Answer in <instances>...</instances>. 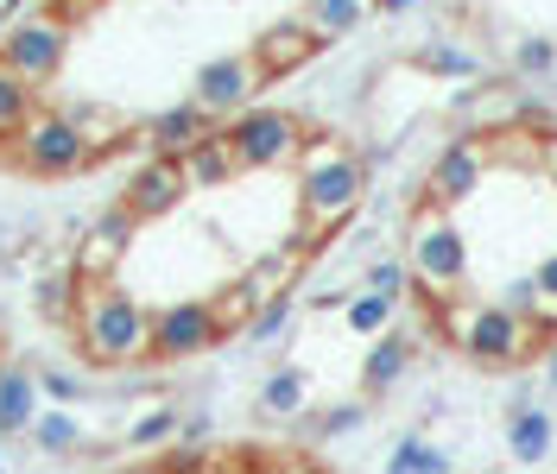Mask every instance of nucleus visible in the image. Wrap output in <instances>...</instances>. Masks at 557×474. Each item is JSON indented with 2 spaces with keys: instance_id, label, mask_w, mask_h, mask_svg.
<instances>
[{
  "instance_id": "nucleus-11",
  "label": "nucleus",
  "mask_w": 557,
  "mask_h": 474,
  "mask_svg": "<svg viewBox=\"0 0 557 474\" xmlns=\"http://www.w3.org/2000/svg\"><path fill=\"white\" fill-rule=\"evenodd\" d=\"M134 235H139V222L127 215V209L96 215V222H89V235H83V247H76V278H83V285H108V272L127 260Z\"/></svg>"
},
{
  "instance_id": "nucleus-32",
  "label": "nucleus",
  "mask_w": 557,
  "mask_h": 474,
  "mask_svg": "<svg viewBox=\"0 0 557 474\" xmlns=\"http://www.w3.org/2000/svg\"><path fill=\"white\" fill-rule=\"evenodd\" d=\"M292 316H298V304H292V291H285V298H273V304H260V310H253L247 336H253V341H278L285 329H292Z\"/></svg>"
},
{
  "instance_id": "nucleus-31",
  "label": "nucleus",
  "mask_w": 557,
  "mask_h": 474,
  "mask_svg": "<svg viewBox=\"0 0 557 474\" xmlns=\"http://www.w3.org/2000/svg\"><path fill=\"white\" fill-rule=\"evenodd\" d=\"M552 70H557V45L552 38H520V45H513V76L539 83V76H552Z\"/></svg>"
},
{
  "instance_id": "nucleus-16",
  "label": "nucleus",
  "mask_w": 557,
  "mask_h": 474,
  "mask_svg": "<svg viewBox=\"0 0 557 474\" xmlns=\"http://www.w3.org/2000/svg\"><path fill=\"white\" fill-rule=\"evenodd\" d=\"M209 114L197 102H177V108H159L152 121H146V146H152V159H184L197 139H209Z\"/></svg>"
},
{
  "instance_id": "nucleus-39",
  "label": "nucleus",
  "mask_w": 557,
  "mask_h": 474,
  "mask_svg": "<svg viewBox=\"0 0 557 474\" xmlns=\"http://www.w3.org/2000/svg\"><path fill=\"white\" fill-rule=\"evenodd\" d=\"M539 165H545V177L557 184V139H545V159H539Z\"/></svg>"
},
{
  "instance_id": "nucleus-26",
  "label": "nucleus",
  "mask_w": 557,
  "mask_h": 474,
  "mask_svg": "<svg viewBox=\"0 0 557 474\" xmlns=\"http://www.w3.org/2000/svg\"><path fill=\"white\" fill-rule=\"evenodd\" d=\"M64 114H70V127H76V134L89 139V152H108L114 139L127 134V121H121V114H108L102 102H70Z\"/></svg>"
},
{
  "instance_id": "nucleus-15",
  "label": "nucleus",
  "mask_w": 557,
  "mask_h": 474,
  "mask_svg": "<svg viewBox=\"0 0 557 474\" xmlns=\"http://www.w3.org/2000/svg\"><path fill=\"white\" fill-rule=\"evenodd\" d=\"M317 51H323V45L311 38L305 20H278V26H267V33L253 38V64H260L267 83H273V76H292L298 64H311Z\"/></svg>"
},
{
  "instance_id": "nucleus-42",
  "label": "nucleus",
  "mask_w": 557,
  "mask_h": 474,
  "mask_svg": "<svg viewBox=\"0 0 557 474\" xmlns=\"http://www.w3.org/2000/svg\"><path fill=\"white\" fill-rule=\"evenodd\" d=\"M0 38H7V13H0Z\"/></svg>"
},
{
  "instance_id": "nucleus-36",
  "label": "nucleus",
  "mask_w": 557,
  "mask_h": 474,
  "mask_svg": "<svg viewBox=\"0 0 557 474\" xmlns=\"http://www.w3.org/2000/svg\"><path fill=\"white\" fill-rule=\"evenodd\" d=\"M532 285H539V304L557 310V253H545V260L532 266Z\"/></svg>"
},
{
  "instance_id": "nucleus-12",
  "label": "nucleus",
  "mask_w": 557,
  "mask_h": 474,
  "mask_svg": "<svg viewBox=\"0 0 557 474\" xmlns=\"http://www.w3.org/2000/svg\"><path fill=\"white\" fill-rule=\"evenodd\" d=\"M184 197H190V184H184L177 159H146V165L127 177V190H121V209H127L134 222H159V215H172Z\"/></svg>"
},
{
  "instance_id": "nucleus-2",
  "label": "nucleus",
  "mask_w": 557,
  "mask_h": 474,
  "mask_svg": "<svg viewBox=\"0 0 557 474\" xmlns=\"http://www.w3.org/2000/svg\"><path fill=\"white\" fill-rule=\"evenodd\" d=\"M444 329L475 367H520L552 348L557 316H513L494 298H456V304H444Z\"/></svg>"
},
{
  "instance_id": "nucleus-37",
  "label": "nucleus",
  "mask_w": 557,
  "mask_h": 474,
  "mask_svg": "<svg viewBox=\"0 0 557 474\" xmlns=\"http://www.w3.org/2000/svg\"><path fill=\"white\" fill-rule=\"evenodd\" d=\"M260 474H323V469H317V462H298V456H292V462H273V469H260Z\"/></svg>"
},
{
  "instance_id": "nucleus-29",
  "label": "nucleus",
  "mask_w": 557,
  "mask_h": 474,
  "mask_svg": "<svg viewBox=\"0 0 557 474\" xmlns=\"http://www.w3.org/2000/svg\"><path fill=\"white\" fill-rule=\"evenodd\" d=\"M83 442V424L70 417V411H38L33 417V449L38 456H70Z\"/></svg>"
},
{
  "instance_id": "nucleus-35",
  "label": "nucleus",
  "mask_w": 557,
  "mask_h": 474,
  "mask_svg": "<svg viewBox=\"0 0 557 474\" xmlns=\"http://www.w3.org/2000/svg\"><path fill=\"white\" fill-rule=\"evenodd\" d=\"M361 417H368V406H330L317 417V437H348V431H361Z\"/></svg>"
},
{
  "instance_id": "nucleus-30",
  "label": "nucleus",
  "mask_w": 557,
  "mask_h": 474,
  "mask_svg": "<svg viewBox=\"0 0 557 474\" xmlns=\"http://www.w3.org/2000/svg\"><path fill=\"white\" fill-rule=\"evenodd\" d=\"M177 431H184L177 406H152V411H139L134 424H127V442H134V449H159V442H172Z\"/></svg>"
},
{
  "instance_id": "nucleus-18",
  "label": "nucleus",
  "mask_w": 557,
  "mask_h": 474,
  "mask_svg": "<svg viewBox=\"0 0 557 474\" xmlns=\"http://www.w3.org/2000/svg\"><path fill=\"white\" fill-rule=\"evenodd\" d=\"M412 354H418V341L406 336V329H386V336H374L368 361H361V392H368V399L393 392V386L412 373Z\"/></svg>"
},
{
  "instance_id": "nucleus-44",
  "label": "nucleus",
  "mask_w": 557,
  "mask_h": 474,
  "mask_svg": "<svg viewBox=\"0 0 557 474\" xmlns=\"http://www.w3.org/2000/svg\"><path fill=\"white\" fill-rule=\"evenodd\" d=\"M0 474H7V469H0Z\"/></svg>"
},
{
  "instance_id": "nucleus-4",
  "label": "nucleus",
  "mask_w": 557,
  "mask_h": 474,
  "mask_svg": "<svg viewBox=\"0 0 557 474\" xmlns=\"http://www.w3.org/2000/svg\"><path fill=\"white\" fill-rule=\"evenodd\" d=\"M406 272L418 278V291L444 310L462 298L469 285V235L450 222V209H412V228H406Z\"/></svg>"
},
{
  "instance_id": "nucleus-19",
  "label": "nucleus",
  "mask_w": 557,
  "mask_h": 474,
  "mask_svg": "<svg viewBox=\"0 0 557 474\" xmlns=\"http://www.w3.org/2000/svg\"><path fill=\"white\" fill-rule=\"evenodd\" d=\"M177 171H184V184H190V190H228V184L242 177L235 152H228V134L197 139V146H190V152L177 159Z\"/></svg>"
},
{
  "instance_id": "nucleus-17",
  "label": "nucleus",
  "mask_w": 557,
  "mask_h": 474,
  "mask_svg": "<svg viewBox=\"0 0 557 474\" xmlns=\"http://www.w3.org/2000/svg\"><path fill=\"white\" fill-rule=\"evenodd\" d=\"M557 442V417L545 406H532V399H513L507 411V456L520 462V469H539L545 456H552Z\"/></svg>"
},
{
  "instance_id": "nucleus-21",
  "label": "nucleus",
  "mask_w": 557,
  "mask_h": 474,
  "mask_svg": "<svg viewBox=\"0 0 557 474\" xmlns=\"http://www.w3.org/2000/svg\"><path fill=\"white\" fill-rule=\"evenodd\" d=\"M33 417H38V373L0 367V437L33 431Z\"/></svg>"
},
{
  "instance_id": "nucleus-22",
  "label": "nucleus",
  "mask_w": 557,
  "mask_h": 474,
  "mask_svg": "<svg viewBox=\"0 0 557 474\" xmlns=\"http://www.w3.org/2000/svg\"><path fill=\"white\" fill-rule=\"evenodd\" d=\"M412 70L444 76V83H482V58H475L469 45H456V38H431V45L412 58Z\"/></svg>"
},
{
  "instance_id": "nucleus-41",
  "label": "nucleus",
  "mask_w": 557,
  "mask_h": 474,
  "mask_svg": "<svg viewBox=\"0 0 557 474\" xmlns=\"http://www.w3.org/2000/svg\"><path fill=\"white\" fill-rule=\"evenodd\" d=\"M545 379H552V386H557V341H552V348H545Z\"/></svg>"
},
{
  "instance_id": "nucleus-40",
  "label": "nucleus",
  "mask_w": 557,
  "mask_h": 474,
  "mask_svg": "<svg viewBox=\"0 0 557 474\" xmlns=\"http://www.w3.org/2000/svg\"><path fill=\"white\" fill-rule=\"evenodd\" d=\"M418 0H374V13H412Z\"/></svg>"
},
{
  "instance_id": "nucleus-28",
  "label": "nucleus",
  "mask_w": 557,
  "mask_h": 474,
  "mask_svg": "<svg viewBox=\"0 0 557 474\" xmlns=\"http://www.w3.org/2000/svg\"><path fill=\"white\" fill-rule=\"evenodd\" d=\"M38 114V89H26L13 70H0V139H13Z\"/></svg>"
},
{
  "instance_id": "nucleus-1",
  "label": "nucleus",
  "mask_w": 557,
  "mask_h": 474,
  "mask_svg": "<svg viewBox=\"0 0 557 474\" xmlns=\"http://www.w3.org/2000/svg\"><path fill=\"white\" fill-rule=\"evenodd\" d=\"M368 197V159L348 139H305L298 152V222H305V247L330 228H343L348 215Z\"/></svg>"
},
{
  "instance_id": "nucleus-3",
  "label": "nucleus",
  "mask_w": 557,
  "mask_h": 474,
  "mask_svg": "<svg viewBox=\"0 0 557 474\" xmlns=\"http://www.w3.org/2000/svg\"><path fill=\"white\" fill-rule=\"evenodd\" d=\"M76 348L89 354V367H134L152 361V310L139 304L127 285H83L76 298Z\"/></svg>"
},
{
  "instance_id": "nucleus-5",
  "label": "nucleus",
  "mask_w": 557,
  "mask_h": 474,
  "mask_svg": "<svg viewBox=\"0 0 557 474\" xmlns=\"http://www.w3.org/2000/svg\"><path fill=\"white\" fill-rule=\"evenodd\" d=\"M228 152H235V165L242 171H278V165H298V152H305V121L292 114V108H247L235 114L228 127Z\"/></svg>"
},
{
  "instance_id": "nucleus-6",
  "label": "nucleus",
  "mask_w": 557,
  "mask_h": 474,
  "mask_svg": "<svg viewBox=\"0 0 557 474\" xmlns=\"http://www.w3.org/2000/svg\"><path fill=\"white\" fill-rule=\"evenodd\" d=\"M64 51H70V20L45 7V13H26V20L7 26V38H0V70H13L26 89H45L58 76V64H64Z\"/></svg>"
},
{
  "instance_id": "nucleus-20",
  "label": "nucleus",
  "mask_w": 557,
  "mask_h": 474,
  "mask_svg": "<svg viewBox=\"0 0 557 474\" xmlns=\"http://www.w3.org/2000/svg\"><path fill=\"white\" fill-rule=\"evenodd\" d=\"M374 13V0H305V26H311V38L317 45H336V38H348V33H361V20Z\"/></svg>"
},
{
  "instance_id": "nucleus-7",
  "label": "nucleus",
  "mask_w": 557,
  "mask_h": 474,
  "mask_svg": "<svg viewBox=\"0 0 557 474\" xmlns=\"http://www.w3.org/2000/svg\"><path fill=\"white\" fill-rule=\"evenodd\" d=\"M13 159L33 171V177H70V171H83L96 152H89V139L70 127L64 108H38L33 121L13 134Z\"/></svg>"
},
{
  "instance_id": "nucleus-24",
  "label": "nucleus",
  "mask_w": 557,
  "mask_h": 474,
  "mask_svg": "<svg viewBox=\"0 0 557 474\" xmlns=\"http://www.w3.org/2000/svg\"><path fill=\"white\" fill-rule=\"evenodd\" d=\"M305 406H311V373L305 367L267 373V386H260V411H267V417H298Z\"/></svg>"
},
{
  "instance_id": "nucleus-10",
  "label": "nucleus",
  "mask_w": 557,
  "mask_h": 474,
  "mask_svg": "<svg viewBox=\"0 0 557 474\" xmlns=\"http://www.w3.org/2000/svg\"><path fill=\"white\" fill-rule=\"evenodd\" d=\"M482 177H487V146L462 134V139H450V146L437 152V165H431V177H424V203L431 209L469 203V197L482 190Z\"/></svg>"
},
{
  "instance_id": "nucleus-13",
  "label": "nucleus",
  "mask_w": 557,
  "mask_h": 474,
  "mask_svg": "<svg viewBox=\"0 0 557 474\" xmlns=\"http://www.w3.org/2000/svg\"><path fill=\"white\" fill-rule=\"evenodd\" d=\"M456 114H462V134L469 139H500V134L520 127V89H507V83L462 89V96H456Z\"/></svg>"
},
{
  "instance_id": "nucleus-23",
  "label": "nucleus",
  "mask_w": 557,
  "mask_h": 474,
  "mask_svg": "<svg viewBox=\"0 0 557 474\" xmlns=\"http://www.w3.org/2000/svg\"><path fill=\"white\" fill-rule=\"evenodd\" d=\"M76 298H83V278H76V266L38 272V285H33V310L45 316V323H76Z\"/></svg>"
},
{
  "instance_id": "nucleus-25",
  "label": "nucleus",
  "mask_w": 557,
  "mask_h": 474,
  "mask_svg": "<svg viewBox=\"0 0 557 474\" xmlns=\"http://www.w3.org/2000/svg\"><path fill=\"white\" fill-rule=\"evenodd\" d=\"M393 316H399V298H381V291H368V285L343 304V323L355 329V336H386Z\"/></svg>"
},
{
  "instance_id": "nucleus-38",
  "label": "nucleus",
  "mask_w": 557,
  "mask_h": 474,
  "mask_svg": "<svg viewBox=\"0 0 557 474\" xmlns=\"http://www.w3.org/2000/svg\"><path fill=\"white\" fill-rule=\"evenodd\" d=\"M114 474H172L165 462H127V469H114Z\"/></svg>"
},
{
  "instance_id": "nucleus-9",
  "label": "nucleus",
  "mask_w": 557,
  "mask_h": 474,
  "mask_svg": "<svg viewBox=\"0 0 557 474\" xmlns=\"http://www.w3.org/2000/svg\"><path fill=\"white\" fill-rule=\"evenodd\" d=\"M267 89V76H260V64H253V51H228V58H209L203 70H197V83H190V102L203 108L209 121L215 114H247L253 108V96Z\"/></svg>"
},
{
  "instance_id": "nucleus-33",
  "label": "nucleus",
  "mask_w": 557,
  "mask_h": 474,
  "mask_svg": "<svg viewBox=\"0 0 557 474\" xmlns=\"http://www.w3.org/2000/svg\"><path fill=\"white\" fill-rule=\"evenodd\" d=\"M38 392L64 411V406H76V399H83V379H76V373H64V367H38Z\"/></svg>"
},
{
  "instance_id": "nucleus-34",
  "label": "nucleus",
  "mask_w": 557,
  "mask_h": 474,
  "mask_svg": "<svg viewBox=\"0 0 557 474\" xmlns=\"http://www.w3.org/2000/svg\"><path fill=\"white\" fill-rule=\"evenodd\" d=\"M406 278H412V272H406V260H374V266H368V291L399 298V291H406Z\"/></svg>"
},
{
  "instance_id": "nucleus-14",
  "label": "nucleus",
  "mask_w": 557,
  "mask_h": 474,
  "mask_svg": "<svg viewBox=\"0 0 557 474\" xmlns=\"http://www.w3.org/2000/svg\"><path fill=\"white\" fill-rule=\"evenodd\" d=\"M298 272H305V240H278L273 253H260V260L235 278V291L260 310V304H273V298H285V291L298 285Z\"/></svg>"
},
{
  "instance_id": "nucleus-27",
  "label": "nucleus",
  "mask_w": 557,
  "mask_h": 474,
  "mask_svg": "<svg viewBox=\"0 0 557 474\" xmlns=\"http://www.w3.org/2000/svg\"><path fill=\"white\" fill-rule=\"evenodd\" d=\"M386 474H456V469H450V456H444L437 442L399 437L393 442V456H386Z\"/></svg>"
},
{
  "instance_id": "nucleus-8",
  "label": "nucleus",
  "mask_w": 557,
  "mask_h": 474,
  "mask_svg": "<svg viewBox=\"0 0 557 474\" xmlns=\"http://www.w3.org/2000/svg\"><path fill=\"white\" fill-rule=\"evenodd\" d=\"M228 336L209 298H172L152 310V361H197Z\"/></svg>"
},
{
  "instance_id": "nucleus-43",
  "label": "nucleus",
  "mask_w": 557,
  "mask_h": 474,
  "mask_svg": "<svg viewBox=\"0 0 557 474\" xmlns=\"http://www.w3.org/2000/svg\"><path fill=\"white\" fill-rule=\"evenodd\" d=\"M0 469H7V456H0Z\"/></svg>"
}]
</instances>
